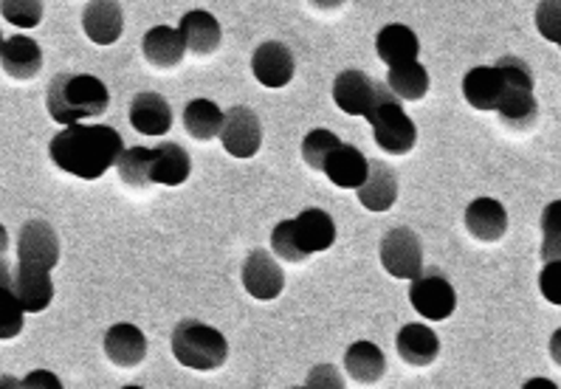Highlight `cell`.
<instances>
[{
	"label": "cell",
	"mask_w": 561,
	"mask_h": 389,
	"mask_svg": "<svg viewBox=\"0 0 561 389\" xmlns=\"http://www.w3.org/2000/svg\"><path fill=\"white\" fill-rule=\"evenodd\" d=\"M48 152L62 172H71L82 181H96L111 167H116L119 156L125 152V141L113 127L71 125L54 136Z\"/></svg>",
	"instance_id": "cell-1"
},
{
	"label": "cell",
	"mask_w": 561,
	"mask_h": 389,
	"mask_svg": "<svg viewBox=\"0 0 561 389\" xmlns=\"http://www.w3.org/2000/svg\"><path fill=\"white\" fill-rule=\"evenodd\" d=\"M46 105L54 122L71 127L91 116H102L111 105V93L105 82L91 73H57L48 85Z\"/></svg>",
	"instance_id": "cell-2"
},
{
	"label": "cell",
	"mask_w": 561,
	"mask_h": 389,
	"mask_svg": "<svg viewBox=\"0 0 561 389\" xmlns=\"http://www.w3.org/2000/svg\"><path fill=\"white\" fill-rule=\"evenodd\" d=\"M494 68L502 77L500 105H496L502 125L511 130H530L539 122V102L534 96V73L528 62L519 57H502Z\"/></svg>",
	"instance_id": "cell-3"
},
{
	"label": "cell",
	"mask_w": 561,
	"mask_h": 389,
	"mask_svg": "<svg viewBox=\"0 0 561 389\" xmlns=\"http://www.w3.org/2000/svg\"><path fill=\"white\" fill-rule=\"evenodd\" d=\"M172 356L190 369H218L229 356V342L220 330L195 319H184L172 330Z\"/></svg>",
	"instance_id": "cell-4"
},
{
	"label": "cell",
	"mask_w": 561,
	"mask_h": 389,
	"mask_svg": "<svg viewBox=\"0 0 561 389\" xmlns=\"http://www.w3.org/2000/svg\"><path fill=\"white\" fill-rule=\"evenodd\" d=\"M367 122L373 125V139H376V145L381 147L383 152H390V156H407V152L415 147V122L407 116L401 102H398L387 88H383L381 96H378L376 107L367 113Z\"/></svg>",
	"instance_id": "cell-5"
},
{
	"label": "cell",
	"mask_w": 561,
	"mask_h": 389,
	"mask_svg": "<svg viewBox=\"0 0 561 389\" xmlns=\"http://www.w3.org/2000/svg\"><path fill=\"white\" fill-rule=\"evenodd\" d=\"M410 302L421 317L432 319V322H443V319H449L451 313H455L457 294L455 288H451L449 279L443 277V271L430 268L421 271V274L412 279Z\"/></svg>",
	"instance_id": "cell-6"
},
{
	"label": "cell",
	"mask_w": 561,
	"mask_h": 389,
	"mask_svg": "<svg viewBox=\"0 0 561 389\" xmlns=\"http://www.w3.org/2000/svg\"><path fill=\"white\" fill-rule=\"evenodd\" d=\"M381 263L387 274L398 279H415L423 271V245L415 231L407 226L392 229L381 240Z\"/></svg>",
	"instance_id": "cell-7"
},
{
	"label": "cell",
	"mask_w": 561,
	"mask_h": 389,
	"mask_svg": "<svg viewBox=\"0 0 561 389\" xmlns=\"http://www.w3.org/2000/svg\"><path fill=\"white\" fill-rule=\"evenodd\" d=\"M220 141H224L226 152L234 159H251L257 156L260 145H263V125H260L257 113L251 107H231L224 113V127H220Z\"/></svg>",
	"instance_id": "cell-8"
},
{
	"label": "cell",
	"mask_w": 561,
	"mask_h": 389,
	"mask_svg": "<svg viewBox=\"0 0 561 389\" xmlns=\"http://www.w3.org/2000/svg\"><path fill=\"white\" fill-rule=\"evenodd\" d=\"M381 91V82H376L373 77L358 71V68H347L333 82V100H336V105L344 113H351V116H367L376 107Z\"/></svg>",
	"instance_id": "cell-9"
},
{
	"label": "cell",
	"mask_w": 561,
	"mask_h": 389,
	"mask_svg": "<svg viewBox=\"0 0 561 389\" xmlns=\"http://www.w3.org/2000/svg\"><path fill=\"white\" fill-rule=\"evenodd\" d=\"M18 263L51 271L60 263V240L46 220H28L18 238Z\"/></svg>",
	"instance_id": "cell-10"
},
{
	"label": "cell",
	"mask_w": 561,
	"mask_h": 389,
	"mask_svg": "<svg viewBox=\"0 0 561 389\" xmlns=\"http://www.w3.org/2000/svg\"><path fill=\"white\" fill-rule=\"evenodd\" d=\"M243 285L254 299H277L285 288V274L265 249H254L243 265Z\"/></svg>",
	"instance_id": "cell-11"
},
{
	"label": "cell",
	"mask_w": 561,
	"mask_h": 389,
	"mask_svg": "<svg viewBox=\"0 0 561 389\" xmlns=\"http://www.w3.org/2000/svg\"><path fill=\"white\" fill-rule=\"evenodd\" d=\"M12 297L21 302V308L26 313H41V310H46L54 299L51 271L18 263V268L12 274Z\"/></svg>",
	"instance_id": "cell-12"
},
{
	"label": "cell",
	"mask_w": 561,
	"mask_h": 389,
	"mask_svg": "<svg viewBox=\"0 0 561 389\" xmlns=\"http://www.w3.org/2000/svg\"><path fill=\"white\" fill-rule=\"evenodd\" d=\"M251 68H254L260 85L285 88L294 80L297 62H294L291 48L283 46V43H263L251 57Z\"/></svg>",
	"instance_id": "cell-13"
},
{
	"label": "cell",
	"mask_w": 561,
	"mask_h": 389,
	"mask_svg": "<svg viewBox=\"0 0 561 389\" xmlns=\"http://www.w3.org/2000/svg\"><path fill=\"white\" fill-rule=\"evenodd\" d=\"M82 28L96 46H111L125 32V14L116 0H93L82 12Z\"/></svg>",
	"instance_id": "cell-14"
},
{
	"label": "cell",
	"mask_w": 561,
	"mask_h": 389,
	"mask_svg": "<svg viewBox=\"0 0 561 389\" xmlns=\"http://www.w3.org/2000/svg\"><path fill=\"white\" fill-rule=\"evenodd\" d=\"M398 198V175L390 164L383 161H367V179L358 186V201L364 209L387 211L392 209Z\"/></svg>",
	"instance_id": "cell-15"
},
{
	"label": "cell",
	"mask_w": 561,
	"mask_h": 389,
	"mask_svg": "<svg viewBox=\"0 0 561 389\" xmlns=\"http://www.w3.org/2000/svg\"><path fill=\"white\" fill-rule=\"evenodd\" d=\"M466 229H469L471 238L482 240V243H496L508 231V211L500 201L477 198L466 209Z\"/></svg>",
	"instance_id": "cell-16"
},
{
	"label": "cell",
	"mask_w": 561,
	"mask_h": 389,
	"mask_svg": "<svg viewBox=\"0 0 561 389\" xmlns=\"http://www.w3.org/2000/svg\"><path fill=\"white\" fill-rule=\"evenodd\" d=\"M0 66L7 71V77L12 80H34L43 68V52L41 46L32 41V37H12V41H3V48H0Z\"/></svg>",
	"instance_id": "cell-17"
},
{
	"label": "cell",
	"mask_w": 561,
	"mask_h": 389,
	"mask_svg": "<svg viewBox=\"0 0 561 389\" xmlns=\"http://www.w3.org/2000/svg\"><path fill=\"white\" fill-rule=\"evenodd\" d=\"M294 238H297L299 249L311 258L317 251H328L336 243V224L328 211L322 209H305L297 220H294Z\"/></svg>",
	"instance_id": "cell-18"
},
{
	"label": "cell",
	"mask_w": 561,
	"mask_h": 389,
	"mask_svg": "<svg viewBox=\"0 0 561 389\" xmlns=\"http://www.w3.org/2000/svg\"><path fill=\"white\" fill-rule=\"evenodd\" d=\"M179 34L186 52L198 54V57H209L220 46V23L215 21V14L204 12V9L186 12L179 26Z\"/></svg>",
	"instance_id": "cell-19"
},
{
	"label": "cell",
	"mask_w": 561,
	"mask_h": 389,
	"mask_svg": "<svg viewBox=\"0 0 561 389\" xmlns=\"http://www.w3.org/2000/svg\"><path fill=\"white\" fill-rule=\"evenodd\" d=\"M105 353L116 367H139L147 356V339L136 324H113L105 333Z\"/></svg>",
	"instance_id": "cell-20"
},
{
	"label": "cell",
	"mask_w": 561,
	"mask_h": 389,
	"mask_svg": "<svg viewBox=\"0 0 561 389\" xmlns=\"http://www.w3.org/2000/svg\"><path fill=\"white\" fill-rule=\"evenodd\" d=\"M396 347L398 356L407 364H412V367H430L437 358V353H440V342H437L435 330L426 328V324H403L398 330Z\"/></svg>",
	"instance_id": "cell-21"
},
{
	"label": "cell",
	"mask_w": 561,
	"mask_h": 389,
	"mask_svg": "<svg viewBox=\"0 0 561 389\" xmlns=\"http://www.w3.org/2000/svg\"><path fill=\"white\" fill-rule=\"evenodd\" d=\"M130 125L145 136H164L172 127V111L161 93L145 91L130 105Z\"/></svg>",
	"instance_id": "cell-22"
},
{
	"label": "cell",
	"mask_w": 561,
	"mask_h": 389,
	"mask_svg": "<svg viewBox=\"0 0 561 389\" xmlns=\"http://www.w3.org/2000/svg\"><path fill=\"white\" fill-rule=\"evenodd\" d=\"M322 172L331 179V184L342 186V190H358L367 179V159L358 147L339 145L331 152V159L324 161Z\"/></svg>",
	"instance_id": "cell-23"
},
{
	"label": "cell",
	"mask_w": 561,
	"mask_h": 389,
	"mask_svg": "<svg viewBox=\"0 0 561 389\" xmlns=\"http://www.w3.org/2000/svg\"><path fill=\"white\" fill-rule=\"evenodd\" d=\"M376 52L387 66H410L417 62V37L412 28L401 26V23H392V26H383L376 37Z\"/></svg>",
	"instance_id": "cell-24"
},
{
	"label": "cell",
	"mask_w": 561,
	"mask_h": 389,
	"mask_svg": "<svg viewBox=\"0 0 561 389\" xmlns=\"http://www.w3.org/2000/svg\"><path fill=\"white\" fill-rule=\"evenodd\" d=\"M502 93V77L494 66H477L462 77V96L477 111H496Z\"/></svg>",
	"instance_id": "cell-25"
},
{
	"label": "cell",
	"mask_w": 561,
	"mask_h": 389,
	"mask_svg": "<svg viewBox=\"0 0 561 389\" xmlns=\"http://www.w3.org/2000/svg\"><path fill=\"white\" fill-rule=\"evenodd\" d=\"M141 52H145V60L156 68H175L184 60V41H181L179 28L170 26H156L145 34V43H141Z\"/></svg>",
	"instance_id": "cell-26"
},
{
	"label": "cell",
	"mask_w": 561,
	"mask_h": 389,
	"mask_svg": "<svg viewBox=\"0 0 561 389\" xmlns=\"http://www.w3.org/2000/svg\"><path fill=\"white\" fill-rule=\"evenodd\" d=\"M192 172V161L186 150L175 141H164L152 150V184L181 186Z\"/></svg>",
	"instance_id": "cell-27"
},
{
	"label": "cell",
	"mask_w": 561,
	"mask_h": 389,
	"mask_svg": "<svg viewBox=\"0 0 561 389\" xmlns=\"http://www.w3.org/2000/svg\"><path fill=\"white\" fill-rule=\"evenodd\" d=\"M344 369L356 384H378L387 373V358L373 342H356L344 353Z\"/></svg>",
	"instance_id": "cell-28"
},
{
	"label": "cell",
	"mask_w": 561,
	"mask_h": 389,
	"mask_svg": "<svg viewBox=\"0 0 561 389\" xmlns=\"http://www.w3.org/2000/svg\"><path fill=\"white\" fill-rule=\"evenodd\" d=\"M184 125L186 130H190L192 139H198V141L218 139L220 127H224V111H220L211 100H195L186 105Z\"/></svg>",
	"instance_id": "cell-29"
},
{
	"label": "cell",
	"mask_w": 561,
	"mask_h": 389,
	"mask_svg": "<svg viewBox=\"0 0 561 389\" xmlns=\"http://www.w3.org/2000/svg\"><path fill=\"white\" fill-rule=\"evenodd\" d=\"M387 85H390V93L396 96V100L421 102L423 96L430 93V71H426L421 62L390 68Z\"/></svg>",
	"instance_id": "cell-30"
},
{
	"label": "cell",
	"mask_w": 561,
	"mask_h": 389,
	"mask_svg": "<svg viewBox=\"0 0 561 389\" xmlns=\"http://www.w3.org/2000/svg\"><path fill=\"white\" fill-rule=\"evenodd\" d=\"M119 179L133 190H147L152 184V150L147 147H130L116 161Z\"/></svg>",
	"instance_id": "cell-31"
},
{
	"label": "cell",
	"mask_w": 561,
	"mask_h": 389,
	"mask_svg": "<svg viewBox=\"0 0 561 389\" xmlns=\"http://www.w3.org/2000/svg\"><path fill=\"white\" fill-rule=\"evenodd\" d=\"M342 145L336 133L331 130H311L302 141V159L311 170H324V161L331 159V152Z\"/></svg>",
	"instance_id": "cell-32"
},
{
	"label": "cell",
	"mask_w": 561,
	"mask_h": 389,
	"mask_svg": "<svg viewBox=\"0 0 561 389\" xmlns=\"http://www.w3.org/2000/svg\"><path fill=\"white\" fill-rule=\"evenodd\" d=\"M0 14L7 18L12 26L34 28L43 21V3L41 0H3L0 3Z\"/></svg>",
	"instance_id": "cell-33"
},
{
	"label": "cell",
	"mask_w": 561,
	"mask_h": 389,
	"mask_svg": "<svg viewBox=\"0 0 561 389\" xmlns=\"http://www.w3.org/2000/svg\"><path fill=\"white\" fill-rule=\"evenodd\" d=\"M23 322H26V310L21 302L12 297V290H0V342L21 336Z\"/></svg>",
	"instance_id": "cell-34"
},
{
	"label": "cell",
	"mask_w": 561,
	"mask_h": 389,
	"mask_svg": "<svg viewBox=\"0 0 561 389\" xmlns=\"http://www.w3.org/2000/svg\"><path fill=\"white\" fill-rule=\"evenodd\" d=\"M271 249H274V254H277L279 260H285V263H305V260H308V254L299 249L297 238H294V220L277 224V229L271 234Z\"/></svg>",
	"instance_id": "cell-35"
},
{
	"label": "cell",
	"mask_w": 561,
	"mask_h": 389,
	"mask_svg": "<svg viewBox=\"0 0 561 389\" xmlns=\"http://www.w3.org/2000/svg\"><path fill=\"white\" fill-rule=\"evenodd\" d=\"M559 224L561 201H556L545 211V263H559Z\"/></svg>",
	"instance_id": "cell-36"
},
{
	"label": "cell",
	"mask_w": 561,
	"mask_h": 389,
	"mask_svg": "<svg viewBox=\"0 0 561 389\" xmlns=\"http://www.w3.org/2000/svg\"><path fill=\"white\" fill-rule=\"evenodd\" d=\"M302 389H347L342 381V373H339L333 364H317V367L308 373V381Z\"/></svg>",
	"instance_id": "cell-37"
},
{
	"label": "cell",
	"mask_w": 561,
	"mask_h": 389,
	"mask_svg": "<svg viewBox=\"0 0 561 389\" xmlns=\"http://www.w3.org/2000/svg\"><path fill=\"white\" fill-rule=\"evenodd\" d=\"M541 294L548 297V302L561 305V265L548 263L541 271Z\"/></svg>",
	"instance_id": "cell-38"
},
{
	"label": "cell",
	"mask_w": 561,
	"mask_h": 389,
	"mask_svg": "<svg viewBox=\"0 0 561 389\" xmlns=\"http://www.w3.org/2000/svg\"><path fill=\"white\" fill-rule=\"evenodd\" d=\"M21 389H62V384L48 369H34L21 381Z\"/></svg>",
	"instance_id": "cell-39"
},
{
	"label": "cell",
	"mask_w": 561,
	"mask_h": 389,
	"mask_svg": "<svg viewBox=\"0 0 561 389\" xmlns=\"http://www.w3.org/2000/svg\"><path fill=\"white\" fill-rule=\"evenodd\" d=\"M0 290H12V268L3 258H0Z\"/></svg>",
	"instance_id": "cell-40"
},
{
	"label": "cell",
	"mask_w": 561,
	"mask_h": 389,
	"mask_svg": "<svg viewBox=\"0 0 561 389\" xmlns=\"http://www.w3.org/2000/svg\"><path fill=\"white\" fill-rule=\"evenodd\" d=\"M522 389H559V387H556L553 381H548V378H530Z\"/></svg>",
	"instance_id": "cell-41"
},
{
	"label": "cell",
	"mask_w": 561,
	"mask_h": 389,
	"mask_svg": "<svg viewBox=\"0 0 561 389\" xmlns=\"http://www.w3.org/2000/svg\"><path fill=\"white\" fill-rule=\"evenodd\" d=\"M0 389H21V381L12 376H0Z\"/></svg>",
	"instance_id": "cell-42"
},
{
	"label": "cell",
	"mask_w": 561,
	"mask_h": 389,
	"mask_svg": "<svg viewBox=\"0 0 561 389\" xmlns=\"http://www.w3.org/2000/svg\"><path fill=\"white\" fill-rule=\"evenodd\" d=\"M7 249H9V234H7V229L0 226V258L7 254Z\"/></svg>",
	"instance_id": "cell-43"
},
{
	"label": "cell",
	"mask_w": 561,
	"mask_h": 389,
	"mask_svg": "<svg viewBox=\"0 0 561 389\" xmlns=\"http://www.w3.org/2000/svg\"><path fill=\"white\" fill-rule=\"evenodd\" d=\"M125 389H141V387H125Z\"/></svg>",
	"instance_id": "cell-44"
},
{
	"label": "cell",
	"mask_w": 561,
	"mask_h": 389,
	"mask_svg": "<svg viewBox=\"0 0 561 389\" xmlns=\"http://www.w3.org/2000/svg\"><path fill=\"white\" fill-rule=\"evenodd\" d=\"M0 48H3V37H0Z\"/></svg>",
	"instance_id": "cell-45"
},
{
	"label": "cell",
	"mask_w": 561,
	"mask_h": 389,
	"mask_svg": "<svg viewBox=\"0 0 561 389\" xmlns=\"http://www.w3.org/2000/svg\"><path fill=\"white\" fill-rule=\"evenodd\" d=\"M294 389H302V387H294Z\"/></svg>",
	"instance_id": "cell-46"
}]
</instances>
